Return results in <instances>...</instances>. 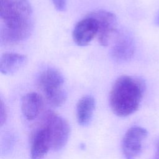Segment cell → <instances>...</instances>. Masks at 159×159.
<instances>
[{"label": "cell", "instance_id": "30bf717a", "mask_svg": "<svg viewBox=\"0 0 159 159\" xmlns=\"http://www.w3.org/2000/svg\"><path fill=\"white\" fill-rule=\"evenodd\" d=\"M43 107V100L41 95L35 92L25 94L21 99V111L28 120H33L40 114Z\"/></svg>", "mask_w": 159, "mask_h": 159}, {"label": "cell", "instance_id": "2e32d148", "mask_svg": "<svg viewBox=\"0 0 159 159\" xmlns=\"http://www.w3.org/2000/svg\"><path fill=\"white\" fill-rule=\"evenodd\" d=\"M156 22L158 25H159V14L157 16V19H156Z\"/></svg>", "mask_w": 159, "mask_h": 159}, {"label": "cell", "instance_id": "9c48e42d", "mask_svg": "<svg viewBox=\"0 0 159 159\" xmlns=\"http://www.w3.org/2000/svg\"><path fill=\"white\" fill-rule=\"evenodd\" d=\"M135 42L132 37L126 33L119 34L111 48V55L117 62L129 61L135 52Z\"/></svg>", "mask_w": 159, "mask_h": 159}, {"label": "cell", "instance_id": "e0dca14e", "mask_svg": "<svg viewBox=\"0 0 159 159\" xmlns=\"http://www.w3.org/2000/svg\"><path fill=\"white\" fill-rule=\"evenodd\" d=\"M155 159H157V158H155Z\"/></svg>", "mask_w": 159, "mask_h": 159}, {"label": "cell", "instance_id": "8992f818", "mask_svg": "<svg viewBox=\"0 0 159 159\" xmlns=\"http://www.w3.org/2000/svg\"><path fill=\"white\" fill-rule=\"evenodd\" d=\"M147 135V130L139 126H133L126 131L122 141V150L125 159H137Z\"/></svg>", "mask_w": 159, "mask_h": 159}, {"label": "cell", "instance_id": "5bb4252c", "mask_svg": "<svg viewBox=\"0 0 159 159\" xmlns=\"http://www.w3.org/2000/svg\"><path fill=\"white\" fill-rule=\"evenodd\" d=\"M55 9L58 11H64L66 7L67 0H52Z\"/></svg>", "mask_w": 159, "mask_h": 159}, {"label": "cell", "instance_id": "3957f363", "mask_svg": "<svg viewBox=\"0 0 159 159\" xmlns=\"http://www.w3.org/2000/svg\"><path fill=\"white\" fill-rule=\"evenodd\" d=\"M64 78L58 70L50 68L42 71L37 79V85L44 96L53 107L62 106L66 99V93L63 89Z\"/></svg>", "mask_w": 159, "mask_h": 159}, {"label": "cell", "instance_id": "6da1fadb", "mask_svg": "<svg viewBox=\"0 0 159 159\" xmlns=\"http://www.w3.org/2000/svg\"><path fill=\"white\" fill-rule=\"evenodd\" d=\"M145 90L144 81L138 77L123 75L114 83L109 95L113 113L124 117L134 113L139 107Z\"/></svg>", "mask_w": 159, "mask_h": 159}, {"label": "cell", "instance_id": "7c38bea8", "mask_svg": "<svg viewBox=\"0 0 159 159\" xmlns=\"http://www.w3.org/2000/svg\"><path fill=\"white\" fill-rule=\"evenodd\" d=\"M96 102L94 98L90 95L81 98L76 104V119L79 125H88L93 116Z\"/></svg>", "mask_w": 159, "mask_h": 159}, {"label": "cell", "instance_id": "52a82bcc", "mask_svg": "<svg viewBox=\"0 0 159 159\" xmlns=\"http://www.w3.org/2000/svg\"><path fill=\"white\" fill-rule=\"evenodd\" d=\"M52 149V139L48 127L43 122L32 133L30 142L31 159H43Z\"/></svg>", "mask_w": 159, "mask_h": 159}, {"label": "cell", "instance_id": "8fae6325", "mask_svg": "<svg viewBox=\"0 0 159 159\" xmlns=\"http://www.w3.org/2000/svg\"><path fill=\"white\" fill-rule=\"evenodd\" d=\"M27 61V57L16 53H5L2 55L0 71L6 75H11L23 67Z\"/></svg>", "mask_w": 159, "mask_h": 159}, {"label": "cell", "instance_id": "5b68a950", "mask_svg": "<svg viewBox=\"0 0 159 159\" xmlns=\"http://www.w3.org/2000/svg\"><path fill=\"white\" fill-rule=\"evenodd\" d=\"M88 15L94 18L98 23L99 43L104 47L108 45L117 30V20L116 15L106 10L95 11Z\"/></svg>", "mask_w": 159, "mask_h": 159}, {"label": "cell", "instance_id": "9a60e30c", "mask_svg": "<svg viewBox=\"0 0 159 159\" xmlns=\"http://www.w3.org/2000/svg\"><path fill=\"white\" fill-rule=\"evenodd\" d=\"M156 156L157 159H159V139L156 143Z\"/></svg>", "mask_w": 159, "mask_h": 159}, {"label": "cell", "instance_id": "ba28073f", "mask_svg": "<svg viewBox=\"0 0 159 159\" xmlns=\"http://www.w3.org/2000/svg\"><path fill=\"white\" fill-rule=\"evenodd\" d=\"M98 25L94 18L88 15L75 25L72 37L75 43L81 47L88 45L98 35Z\"/></svg>", "mask_w": 159, "mask_h": 159}, {"label": "cell", "instance_id": "7a4b0ae2", "mask_svg": "<svg viewBox=\"0 0 159 159\" xmlns=\"http://www.w3.org/2000/svg\"><path fill=\"white\" fill-rule=\"evenodd\" d=\"M1 27L13 31L34 29L32 9L28 0H0Z\"/></svg>", "mask_w": 159, "mask_h": 159}, {"label": "cell", "instance_id": "4fadbf2b", "mask_svg": "<svg viewBox=\"0 0 159 159\" xmlns=\"http://www.w3.org/2000/svg\"><path fill=\"white\" fill-rule=\"evenodd\" d=\"M7 113L5 104L3 101L1 100V107H0V124L2 127L6 122L7 119Z\"/></svg>", "mask_w": 159, "mask_h": 159}, {"label": "cell", "instance_id": "277c9868", "mask_svg": "<svg viewBox=\"0 0 159 159\" xmlns=\"http://www.w3.org/2000/svg\"><path fill=\"white\" fill-rule=\"evenodd\" d=\"M44 123L48 127L52 139V149L58 151L66 144L70 135V126L63 117L53 112L47 113Z\"/></svg>", "mask_w": 159, "mask_h": 159}]
</instances>
